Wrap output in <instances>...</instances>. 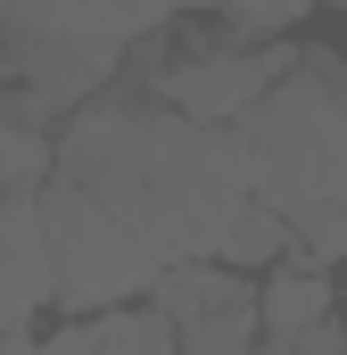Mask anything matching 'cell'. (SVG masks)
I'll return each mask as SVG.
<instances>
[{
    "mask_svg": "<svg viewBox=\"0 0 347 355\" xmlns=\"http://www.w3.org/2000/svg\"><path fill=\"white\" fill-rule=\"evenodd\" d=\"M257 322H264V339H306V331L339 322L331 265H314V257H289V265H273V272L257 281Z\"/></svg>",
    "mask_w": 347,
    "mask_h": 355,
    "instance_id": "5b68a950",
    "label": "cell"
},
{
    "mask_svg": "<svg viewBox=\"0 0 347 355\" xmlns=\"http://www.w3.org/2000/svg\"><path fill=\"white\" fill-rule=\"evenodd\" d=\"M42 232H50V272H58V306H108L124 314V297L158 289V257L83 190L50 182L42 190Z\"/></svg>",
    "mask_w": 347,
    "mask_h": 355,
    "instance_id": "6da1fadb",
    "label": "cell"
},
{
    "mask_svg": "<svg viewBox=\"0 0 347 355\" xmlns=\"http://www.w3.org/2000/svg\"><path fill=\"white\" fill-rule=\"evenodd\" d=\"M149 306L174 322L182 355H257L264 322H257V281L232 265H174L158 272Z\"/></svg>",
    "mask_w": 347,
    "mask_h": 355,
    "instance_id": "7a4b0ae2",
    "label": "cell"
},
{
    "mask_svg": "<svg viewBox=\"0 0 347 355\" xmlns=\"http://www.w3.org/2000/svg\"><path fill=\"white\" fill-rule=\"evenodd\" d=\"M58 166V107L42 91H0V198H42Z\"/></svg>",
    "mask_w": 347,
    "mask_h": 355,
    "instance_id": "277c9868",
    "label": "cell"
},
{
    "mask_svg": "<svg viewBox=\"0 0 347 355\" xmlns=\"http://www.w3.org/2000/svg\"><path fill=\"white\" fill-rule=\"evenodd\" d=\"M0 355H42V339H0Z\"/></svg>",
    "mask_w": 347,
    "mask_h": 355,
    "instance_id": "30bf717a",
    "label": "cell"
},
{
    "mask_svg": "<svg viewBox=\"0 0 347 355\" xmlns=\"http://www.w3.org/2000/svg\"><path fill=\"white\" fill-rule=\"evenodd\" d=\"M42 355H99V331H91V322H67V331L42 339Z\"/></svg>",
    "mask_w": 347,
    "mask_h": 355,
    "instance_id": "ba28073f",
    "label": "cell"
},
{
    "mask_svg": "<svg viewBox=\"0 0 347 355\" xmlns=\"http://www.w3.org/2000/svg\"><path fill=\"white\" fill-rule=\"evenodd\" d=\"M50 297H58V272H50L42 198H0V339H25Z\"/></svg>",
    "mask_w": 347,
    "mask_h": 355,
    "instance_id": "3957f363",
    "label": "cell"
},
{
    "mask_svg": "<svg viewBox=\"0 0 347 355\" xmlns=\"http://www.w3.org/2000/svg\"><path fill=\"white\" fill-rule=\"evenodd\" d=\"M232 272H273V265H289L298 257V223L289 215H273L264 198H248L240 215H232V232H223V248H215Z\"/></svg>",
    "mask_w": 347,
    "mask_h": 355,
    "instance_id": "8992f818",
    "label": "cell"
},
{
    "mask_svg": "<svg viewBox=\"0 0 347 355\" xmlns=\"http://www.w3.org/2000/svg\"><path fill=\"white\" fill-rule=\"evenodd\" d=\"M0 83H17V50H8V17H0Z\"/></svg>",
    "mask_w": 347,
    "mask_h": 355,
    "instance_id": "9c48e42d",
    "label": "cell"
},
{
    "mask_svg": "<svg viewBox=\"0 0 347 355\" xmlns=\"http://www.w3.org/2000/svg\"><path fill=\"white\" fill-rule=\"evenodd\" d=\"M91 331H99V355H182V339H174V322L158 314V306H124V314H99Z\"/></svg>",
    "mask_w": 347,
    "mask_h": 355,
    "instance_id": "52a82bcc",
    "label": "cell"
}]
</instances>
